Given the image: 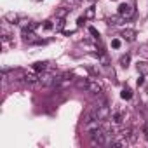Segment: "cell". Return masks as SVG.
Wrapping results in <instances>:
<instances>
[{
    "instance_id": "1",
    "label": "cell",
    "mask_w": 148,
    "mask_h": 148,
    "mask_svg": "<svg viewBox=\"0 0 148 148\" xmlns=\"http://www.w3.org/2000/svg\"><path fill=\"white\" fill-rule=\"evenodd\" d=\"M91 134V143L96 146H103V145H110V141L112 139H108L110 138V134L105 131V129H101V127H98V129H94V131H91L89 132Z\"/></svg>"
},
{
    "instance_id": "2",
    "label": "cell",
    "mask_w": 148,
    "mask_h": 148,
    "mask_svg": "<svg viewBox=\"0 0 148 148\" xmlns=\"http://www.w3.org/2000/svg\"><path fill=\"white\" fill-rule=\"evenodd\" d=\"M119 14L124 18V19H131L132 16H134V7L131 5V4H120L119 5Z\"/></svg>"
},
{
    "instance_id": "3",
    "label": "cell",
    "mask_w": 148,
    "mask_h": 148,
    "mask_svg": "<svg viewBox=\"0 0 148 148\" xmlns=\"http://www.w3.org/2000/svg\"><path fill=\"white\" fill-rule=\"evenodd\" d=\"M96 113H98V119H99V120H106V119L110 117V108L106 106V103L96 105Z\"/></svg>"
},
{
    "instance_id": "4",
    "label": "cell",
    "mask_w": 148,
    "mask_h": 148,
    "mask_svg": "<svg viewBox=\"0 0 148 148\" xmlns=\"http://www.w3.org/2000/svg\"><path fill=\"white\" fill-rule=\"evenodd\" d=\"M120 136H122V138H125L129 143H136V141H138V132H136L134 129H131V127H125V129H122Z\"/></svg>"
},
{
    "instance_id": "5",
    "label": "cell",
    "mask_w": 148,
    "mask_h": 148,
    "mask_svg": "<svg viewBox=\"0 0 148 148\" xmlns=\"http://www.w3.org/2000/svg\"><path fill=\"white\" fill-rule=\"evenodd\" d=\"M86 89L89 92H92V94H101V91H103V87H101V84L98 80H87L86 82Z\"/></svg>"
},
{
    "instance_id": "6",
    "label": "cell",
    "mask_w": 148,
    "mask_h": 148,
    "mask_svg": "<svg viewBox=\"0 0 148 148\" xmlns=\"http://www.w3.org/2000/svg\"><path fill=\"white\" fill-rule=\"evenodd\" d=\"M54 75H51V73H44V75H40V82L38 84H42L44 87H47V86H54Z\"/></svg>"
},
{
    "instance_id": "7",
    "label": "cell",
    "mask_w": 148,
    "mask_h": 148,
    "mask_svg": "<svg viewBox=\"0 0 148 148\" xmlns=\"http://www.w3.org/2000/svg\"><path fill=\"white\" fill-rule=\"evenodd\" d=\"M23 80H25L26 84L33 86V84H38V82H40V75H35V73H25Z\"/></svg>"
},
{
    "instance_id": "8",
    "label": "cell",
    "mask_w": 148,
    "mask_h": 148,
    "mask_svg": "<svg viewBox=\"0 0 148 148\" xmlns=\"http://www.w3.org/2000/svg\"><path fill=\"white\" fill-rule=\"evenodd\" d=\"M120 37H122V38H125L127 42H132V40L136 38V30H131V28H125V30H122V33H120Z\"/></svg>"
},
{
    "instance_id": "9",
    "label": "cell",
    "mask_w": 148,
    "mask_h": 148,
    "mask_svg": "<svg viewBox=\"0 0 148 148\" xmlns=\"http://www.w3.org/2000/svg\"><path fill=\"white\" fill-rule=\"evenodd\" d=\"M23 40H25L26 44H35V42H38V40L35 38V33H33V32H28V30H23Z\"/></svg>"
},
{
    "instance_id": "10",
    "label": "cell",
    "mask_w": 148,
    "mask_h": 148,
    "mask_svg": "<svg viewBox=\"0 0 148 148\" xmlns=\"http://www.w3.org/2000/svg\"><path fill=\"white\" fill-rule=\"evenodd\" d=\"M136 68H138V71L141 75H148V61H138Z\"/></svg>"
},
{
    "instance_id": "11",
    "label": "cell",
    "mask_w": 148,
    "mask_h": 148,
    "mask_svg": "<svg viewBox=\"0 0 148 148\" xmlns=\"http://www.w3.org/2000/svg\"><path fill=\"white\" fill-rule=\"evenodd\" d=\"M45 68H47V63H45V61H37V63H33V71H37V73L45 71Z\"/></svg>"
},
{
    "instance_id": "12",
    "label": "cell",
    "mask_w": 148,
    "mask_h": 148,
    "mask_svg": "<svg viewBox=\"0 0 148 148\" xmlns=\"http://www.w3.org/2000/svg\"><path fill=\"white\" fill-rule=\"evenodd\" d=\"M108 23L113 25V26H119V25L124 23V18H122L120 14H119V16H112V18H108Z\"/></svg>"
},
{
    "instance_id": "13",
    "label": "cell",
    "mask_w": 148,
    "mask_h": 148,
    "mask_svg": "<svg viewBox=\"0 0 148 148\" xmlns=\"http://www.w3.org/2000/svg\"><path fill=\"white\" fill-rule=\"evenodd\" d=\"M127 143H129V141H127L125 138H122V139H112L110 145H112L113 148H119V146H127Z\"/></svg>"
},
{
    "instance_id": "14",
    "label": "cell",
    "mask_w": 148,
    "mask_h": 148,
    "mask_svg": "<svg viewBox=\"0 0 148 148\" xmlns=\"http://www.w3.org/2000/svg\"><path fill=\"white\" fill-rule=\"evenodd\" d=\"M120 98H122V99H131V98H132V91H131L129 87H124L122 92H120Z\"/></svg>"
},
{
    "instance_id": "15",
    "label": "cell",
    "mask_w": 148,
    "mask_h": 148,
    "mask_svg": "<svg viewBox=\"0 0 148 148\" xmlns=\"http://www.w3.org/2000/svg\"><path fill=\"white\" fill-rule=\"evenodd\" d=\"M68 12H70V9H64V7H59V9L56 11V16H58V18H61V19H64V18L68 16Z\"/></svg>"
},
{
    "instance_id": "16",
    "label": "cell",
    "mask_w": 148,
    "mask_h": 148,
    "mask_svg": "<svg viewBox=\"0 0 148 148\" xmlns=\"http://www.w3.org/2000/svg\"><path fill=\"white\" fill-rule=\"evenodd\" d=\"M5 21H9V23H16V21H18V14H14V12H7V14H5Z\"/></svg>"
},
{
    "instance_id": "17",
    "label": "cell",
    "mask_w": 148,
    "mask_h": 148,
    "mask_svg": "<svg viewBox=\"0 0 148 148\" xmlns=\"http://www.w3.org/2000/svg\"><path fill=\"white\" fill-rule=\"evenodd\" d=\"M129 63H131V56H129V54H125V56H122V58H120V64H122L124 68H127V66H129Z\"/></svg>"
},
{
    "instance_id": "18",
    "label": "cell",
    "mask_w": 148,
    "mask_h": 148,
    "mask_svg": "<svg viewBox=\"0 0 148 148\" xmlns=\"http://www.w3.org/2000/svg\"><path fill=\"white\" fill-rule=\"evenodd\" d=\"M94 14H96V12H94V9H92V7H89V9L84 12V18H86V19H92V18H94Z\"/></svg>"
},
{
    "instance_id": "19",
    "label": "cell",
    "mask_w": 148,
    "mask_h": 148,
    "mask_svg": "<svg viewBox=\"0 0 148 148\" xmlns=\"http://www.w3.org/2000/svg\"><path fill=\"white\" fill-rule=\"evenodd\" d=\"M122 119H124V115H122L120 112H117V113L113 115V124H122Z\"/></svg>"
},
{
    "instance_id": "20",
    "label": "cell",
    "mask_w": 148,
    "mask_h": 148,
    "mask_svg": "<svg viewBox=\"0 0 148 148\" xmlns=\"http://www.w3.org/2000/svg\"><path fill=\"white\" fill-rule=\"evenodd\" d=\"M63 25H64V19H61V18H58L56 19V25H54V28L59 32V30H63Z\"/></svg>"
},
{
    "instance_id": "21",
    "label": "cell",
    "mask_w": 148,
    "mask_h": 148,
    "mask_svg": "<svg viewBox=\"0 0 148 148\" xmlns=\"http://www.w3.org/2000/svg\"><path fill=\"white\" fill-rule=\"evenodd\" d=\"M42 28H44V30H52V28H54V25H52V21H45Z\"/></svg>"
},
{
    "instance_id": "22",
    "label": "cell",
    "mask_w": 148,
    "mask_h": 148,
    "mask_svg": "<svg viewBox=\"0 0 148 148\" xmlns=\"http://www.w3.org/2000/svg\"><path fill=\"white\" fill-rule=\"evenodd\" d=\"M112 47H113V49H120V40H119V38H113V40H112Z\"/></svg>"
},
{
    "instance_id": "23",
    "label": "cell",
    "mask_w": 148,
    "mask_h": 148,
    "mask_svg": "<svg viewBox=\"0 0 148 148\" xmlns=\"http://www.w3.org/2000/svg\"><path fill=\"white\" fill-rule=\"evenodd\" d=\"M89 32H91L96 38H99V33H98V30H96V28H92V26H91V28H89Z\"/></svg>"
},
{
    "instance_id": "24",
    "label": "cell",
    "mask_w": 148,
    "mask_h": 148,
    "mask_svg": "<svg viewBox=\"0 0 148 148\" xmlns=\"http://www.w3.org/2000/svg\"><path fill=\"white\" fill-rule=\"evenodd\" d=\"M143 132H145V138H146V139H148V124H146V125H145V127H143Z\"/></svg>"
},
{
    "instance_id": "25",
    "label": "cell",
    "mask_w": 148,
    "mask_h": 148,
    "mask_svg": "<svg viewBox=\"0 0 148 148\" xmlns=\"http://www.w3.org/2000/svg\"><path fill=\"white\" fill-rule=\"evenodd\" d=\"M145 84V79H138V87H141Z\"/></svg>"
},
{
    "instance_id": "26",
    "label": "cell",
    "mask_w": 148,
    "mask_h": 148,
    "mask_svg": "<svg viewBox=\"0 0 148 148\" xmlns=\"http://www.w3.org/2000/svg\"><path fill=\"white\" fill-rule=\"evenodd\" d=\"M87 2H94V0H87Z\"/></svg>"
}]
</instances>
